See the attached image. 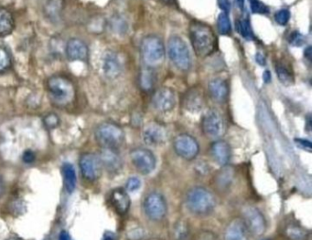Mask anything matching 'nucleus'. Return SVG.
<instances>
[{
  "instance_id": "f257e3e1",
  "label": "nucleus",
  "mask_w": 312,
  "mask_h": 240,
  "mask_svg": "<svg viewBox=\"0 0 312 240\" xmlns=\"http://www.w3.org/2000/svg\"><path fill=\"white\" fill-rule=\"evenodd\" d=\"M190 38L193 50L200 58L209 56L216 49L217 40L211 27L201 22H192Z\"/></svg>"
},
{
  "instance_id": "f03ea898",
  "label": "nucleus",
  "mask_w": 312,
  "mask_h": 240,
  "mask_svg": "<svg viewBox=\"0 0 312 240\" xmlns=\"http://www.w3.org/2000/svg\"><path fill=\"white\" fill-rule=\"evenodd\" d=\"M186 205L190 212L196 216H206L213 212L216 199L211 191L201 186L193 187L186 196Z\"/></svg>"
},
{
  "instance_id": "7ed1b4c3",
  "label": "nucleus",
  "mask_w": 312,
  "mask_h": 240,
  "mask_svg": "<svg viewBox=\"0 0 312 240\" xmlns=\"http://www.w3.org/2000/svg\"><path fill=\"white\" fill-rule=\"evenodd\" d=\"M166 50L163 40L156 35H149L141 42L143 61L150 68H155L163 63Z\"/></svg>"
},
{
  "instance_id": "20e7f679",
  "label": "nucleus",
  "mask_w": 312,
  "mask_h": 240,
  "mask_svg": "<svg viewBox=\"0 0 312 240\" xmlns=\"http://www.w3.org/2000/svg\"><path fill=\"white\" fill-rule=\"evenodd\" d=\"M168 55L179 71H187L191 69L192 58L190 50L184 40L178 36H171L168 42Z\"/></svg>"
},
{
  "instance_id": "39448f33",
  "label": "nucleus",
  "mask_w": 312,
  "mask_h": 240,
  "mask_svg": "<svg viewBox=\"0 0 312 240\" xmlns=\"http://www.w3.org/2000/svg\"><path fill=\"white\" fill-rule=\"evenodd\" d=\"M95 138L103 148L115 150L125 141V133L120 126L114 123L104 122L96 128Z\"/></svg>"
},
{
  "instance_id": "423d86ee",
  "label": "nucleus",
  "mask_w": 312,
  "mask_h": 240,
  "mask_svg": "<svg viewBox=\"0 0 312 240\" xmlns=\"http://www.w3.org/2000/svg\"><path fill=\"white\" fill-rule=\"evenodd\" d=\"M47 90L51 100L58 104H66L74 97V87L68 79L53 76L47 80Z\"/></svg>"
},
{
  "instance_id": "0eeeda50",
  "label": "nucleus",
  "mask_w": 312,
  "mask_h": 240,
  "mask_svg": "<svg viewBox=\"0 0 312 240\" xmlns=\"http://www.w3.org/2000/svg\"><path fill=\"white\" fill-rule=\"evenodd\" d=\"M143 208L146 216L152 221H159L168 212L167 201L163 195L158 192H151L145 198Z\"/></svg>"
},
{
  "instance_id": "6e6552de",
  "label": "nucleus",
  "mask_w": 312,
  "mask_h": 240,
  "mask_svg": "<svg viewBox=\"0 0 312 240\" xmlns=\"http://www.w3.org/2000/svg\"><path fill=\"white\" fill-rule=\"evenodd\" d=\"M173 148L178 156L187 161L195 159L200 152V145L197 140L192 135L187 134H178L175 137Z\"/></svg>"
},
{
  "instance_id": "1a4fd4ad",
  "label": "nucleus",
  "mask_w": 312,
  "mask_h": 240,
  "mask_svg": "<svg viewBox=\"0 0 312 240\" xmlns=\"http://www.w3.org/2000/svg\"><path fill=\"white\" fill-rule=\"evenodd\" d=\"M130 157L135 169L141 175H149L156 168V156L149 149H134L130 153Z\"/></svg>"
},
{
  "instance_id": "9d476101",
  "label": "nucleus",
  "mask_w": 312,
  "mask_h": 240,
  "mask_svg": "<svg viewBox=\"0 0 312 240\" xmlns=\"http://www.w3.org/2000/svg\"><path fill=\"white\" fill-rule=\"evenodd\" d=\"M202 131L209 139H219L224 131V123L220 113L215 111L206 113L202 119Z\"/></svg>"
},
{
  "instance_id": "9b49d317",
  "label": "nucleus",
  "mask_w": 312,
  "mask_h": 240,
  "mask_svg": "<svg viewBox=\"0 0 312 240\" xmlns=\"http://www.w3.org/2000/svg\"><path fill=\"white\" fill-rule=\"evenodd\" d=\"M245 223L248 232L259 237L267 230V221L262 212L254 206H249L244 213Z\"/></svg>"
},
{
  "instance_id": "f8f14e48",
  "label": "nucleus",
  "mask_w": 312,
  "mask_h": 240,
  "mask_svg": "<svg viewBox=\"0 0 312 240\" xmlns=\"http://www.w3.org/2000/svg\"><path fill=\"white\" fill-rule=\"evenodd\" d=\"M142 139L148 146L157 147L167 140V131L161 124L152 121L143 129Z\"/></svg>"
},
{
  "instance_id": "ddd939ff",
  "label": "nucleus",
  "mask_w": 312,
  "mask_h": 240,
  "mask_svg": "<svg viewBox=\"0 0 312 240\" xmlns=\"http://www.w3.org/2000/svg\"><path fill=\"white\" fill-rule=\"evenodd\" d=\"M153 107L159 113H168L176 105V95L173 90L163 87L156 91L152 99Z\"/></svg>"
},
{
  "instance_id": "4468645a",
  "label": "nucleus",
  "mask_w": 312,
  "mask_h": 240,
  "mask_svg": "<svg viewBox=\"0 0 312 240\" xmlns=\"http://www.w3.org/2000/svg\"><path fill=\"white\" fill-rule=\"evenodd\" d=\"M80 167L84 177L89 181H94L101 176L102 163L99 156L85 154L80 159Z\"/></svg>"
},
{
  "instance_id": "2eb2a0df",
  "label": "nucleus",
  "mask_w": 312,
  "mask_h": 240,
  "mask_svg": "<svg viewBox=\"0 0 312 240\" xmlns=\"http://www.w3.org/2000/svg\"><path fill=\"white\" fill-rule=\"evenodd\" d=\"M66 55L72 61H85L88 58V47L79 39H71L66 44Z\"/></svg>"
},
{
  "instance_id": "dca6fc26",
  "label": "nucleus",
  "mask_w": 312,
  "mask_h": 240,
  "mask_svg": "<svg viewBox=\"0 0 312 240\" xmlns=\"http://www.w3.org/2000/svg\"><path fill=\"white\" fill-rule=\"evenodd\" d=\"M224 240H249L248 229L245 221L241 219H234L227 225Z\"/></svg>"
},
{
  "instance_id": "f3484780",
  "label": "nucleus",
  "mask_w": 312,
  "mask_h": 240,
  "mask_svg": "<svg viewBox=\"0 0 312 240\" xmlns=\"http://www.w3.org/2000/svg\"><path fill=\"white\" fill-rule=\"evenodd\" d=\"M103 71L106 77L110 80L116 79L120 75L122 65L118 56L113 51H107L103 58Z\"/></svg>"
},
{
  "instance_id": "a211bd4d",
  "label": "nucleus",
  "mask_w": 312,
  "mask_h": 240,
  "mask_svg": "<svg viewBox=\"0 0 312 240\" xmlns=\"http://www.w3.org/2000/svg\"><path fill=\"white\" fill-rule=\"evenodd\" d=\"M211 153L214 161L221 166H225L231 159V147L229 143L223 140L214 141L211 147Z\"/></svg>"
},
{
  "instance_id": "6ab92c4d",
  "label": "nucleus",
  "mask_w": 312,
  "mask_h": 240,
  "mask_svg": "<svg viewBox=\"0 0 312 240\" xmlns=\"http://www.w3.org/2000/svg\"><path fill=\"white\" fill-rule=\"evenodd\" d=\"M99 158L102 166H105L106 169L109 172L116 173L122 168V160L115 150L104 148Z\"/></svg>"
},
{
  "instance_id": "aec40b11",
  "label": "nucleus",
  "mask_w": 312,
  "mask_h": 240,
  "mask_svg": "<svg viewBox=\"0 0 312 240\" xmlns=\"http://www.w3.org/2000/svg\"><path fill=\"white\" fill-rule=\"evenodd\" d=\"M111 202L117 212L124 215L128 212L130 207V198L128 193L122 188L113 191L111 195Z\"/></svg>"
},
{
  "instance_id": "412c9836",
  "label": "nucleus",
  "mask_w": 312,
  "mask_h": 240,
  "mask_svg": "<svg viewBox=\"0 0 312 240\" xmlns=\"http://www.w3.org/2000/svg\"><path fill=\"white\" fill-rule=\"evenodd\" d=\"M208 88H209V92H210L211 96L213 97V99L215 101L223 102L226 99L229 90H228L226 82L224 80H223L221 79L212 80L209 82Z\"/></svg>"
},
{
  "instance_id": "4be33fe9",
  "label": "nucleus",
  "mask_w": 312,
  "mask_h": 240,
  "mask_svg": "<svg viewBox=\"0 0 312 240\" xmlns=\"http://www.w3.org/2000/svg\"><path fill=\"white\" fill-rule=\"evenodd\" d=\"M14 28V18L10 11L5 7H0V38L10 35Z\"/></svg>"
},
{
  "instance_id": "5701e85b",
  "label": "nucleus",
  "mask_w": 312,
  "mask_h": 240,
  "mask_svg": "<svg viewBox=\"0 0 312 240\" xmlns=\"http://www.w3.org/2000/svg\"><path fill=\"white\" fill-rule=\"evenodd\" d=\"M64 184L68 193H72L76 186V173L73 165L69 162L64 163L63 167Z\"/></svg>"
},
{
  "instance_id": "b1692460",
  "label": "nucleus",
  "mask_w": 312,
  "mask_h": 240,
  "mask_svg": "<svg viewBox=\"0 0 312 240\" xmlns=\"http://www.w3.org/2000/svg\"><path fill=\"white\" fill-rule=\"evenodd\" d=\"M186 109L192 112L200 111L202 106V97L197 90H192L187 93L185 98Z\"/></svg>"
},
{
  "instance_id": "393cba45",
  "label": "nucleus",
  "mask_w": 312,
  "mask_h": 240,
  "mask_svg": "<svg viewBox=\"0 0 312 240\" xmlns=\"http://www.w3.org/2000/svg\"><path fill=\"white\" fill-rule=\"evenodd\" d=\"M63 6V0H48L44 6V14L50 20H57Z\"/></svg>"
},
{
  "instance_id": "a878e982",
  "label": "nucleus",
  "mask_w": 312,
  "mask_h": 240,
  "mask_svg": "<svg viewBox=\"0 0 312 240\" xmlns=\"http://www.w3.org/2000/svg\"><path fill=\"white\" fill-rule=\"evenodd\" d=\"M286 237L290 240H306L309 233L302 226H298L296 223H290L285 228Z\"/></svg>"
},
{
  "instance_id": "bb28decb",
  "label": "nucleus",
  "mask_w": 312,
  "mask_h": 240,
  "mask_svg": "<svg viewBox=\"0 0 312 240\" xmlns=\"http://www.w3.org/2000/svg\"><path fill=\"white\" fill-rule=\"evenodd\" d=\"M234 177V169L225 165V166H223V168L221 170L219 174L217 175V177H216V183L217 184H216L219 187H221L222 189H225L232 184Z\"/></svg>"
},
{
  "instance_id": "cd10ccee",
  "label": "nucleus",
  "mask_w": 312,
  "mask_h": 240,
  "mask_svg": "<svg viewBox=\"0 0 312 240\" xmlns=\"http://www.w3.org/2000/svg\"><path fill=\"white\" fill-rule=\"evenodd\" d=\"M276 70H277V77L284 85L290 86L293 83L294 78L289 68H287L284 65H277Z\"/></svg>"
},
{
  "instance_id": "c85d7f7f",
  "label": "nucleus",
  "mask_w": 312,
  "mask_h": 240,
  "mask_svg": "<svg viewBox=\"0 0 312 240\" xmlns=\"http://www.w3.org/2000/svg\"><path fill=\"white\" fill-rule=\"evenodd\" d=\"M218 31L221 35H228L231 32V22L227 13H222L219 15L217 20Z\"/></svg>"
},
{
  "instance_id": "c756f323",
  "label": "nucleus",
  "mask_w": 312,
  "mask_h": 240,
  "mask_svg": "<svg viewBox=\"0 0 312 240\" xmlns=\"http://www.w3.org/2000/svg\"><path fill=\"white\" fill-rule=\"evenodd\" d=\"M154 84V77L149 70L142 71L140 75V86L144 91H149Z\"/></svg>"
},
{
  "instance_id": "7c9ffc66",
  "label": "nucleus",
  "mask_w": 312,
  "mask_h": 240,
  "mask_svg": "<svg viewBox=\"0 0 312 240\" xmlns=\"http://www.w3.org/2000/svg\"><path fill=\"white\" fill-rule=\"evenodd\" d=\"M237 31L240 32V34L245 39H247V40L253 39L252 29L247 20H239L237 21Z\"/></svg>"
},
{
  "instance_id": "2f4dec72",
  "label": "nucleus",
  "mask_w": 312,
  "mask_h": 240,
  "mask_svg": "<svg viewBox=\"0 0 312 240\" xmlns=\"http://www.w3.org/2000/svg\"><path fill=\"white\" fill-rule=\"evenodd\" d=\"M249 2H250L251 9H252L254 14H269V8L260 0H249Z\"/></svg>"
},
{
  "instance_id": "473e14b6",
  "label": "nucleus",
  "mask_w": 312,
  "mask_h": 240,
  "mask_svg": "<svg viewBox=\"0 0 312 240\" xmlns=\"http://www.w3.org/2000/svg\"><path fill=\"white\" fill-rule=\"evenodd\" d=\"M290 19V12L288 9H280L275 14V20L277 24L285 26L287 25Z\"/></svg>"
},
{
  "instance_id": "72a5a7b5",
  "label": "nucleus",
  "mask_w": 312,
  "mask_h": 240,
  "mask_svg": "<svg viewBox=\"0 0 312 240\" xmlns=\"http://www.w3.org/2000/svg\"><path fill=\"white\" fill-rule=\"evenodd\" d=\"M10 58L6 50L0 48V73L7 71L10 66Z\"/></svg>"
},
{
  "instance_id": "f704fd0d",
  "label": "nucleus",
  "mask_w": 312,
  "mask_h": 240,
  "mask_svg": "<svg viewBox=\"0 0 312 240\" xmlns=\"http://www.w3.org/2000/svg\"><path fill=\"white\" fill-rule=\"evenodd\" d=\"M59 123H60V120H59L56 114H54V113L48 114L44 118V124L46 125V127L49 128V129H54L59 125Z\"/></svg>"
},
{
  "instance_id": "c9c22d12",
  "label": "nucleus",
  "mask_w": 312,
  "mask_h": 240,
  "mask_svg": "<svg viewBox=\"0 0 312 240\" xmlns=\"http://www.w3.org/2000/svg\"><path fill=\"white\" fill-rule=\"evenodd\" d=\"M141 186V180L138 177H133L128 178L126 184V188L129 192H134V191L139 189Z\"/></svg>"
},
{
  "instance_id": "e433bc0d",
  "label": "nucleus",
  "mask_w": 312,
  "mask_h": 240,
  "mask_svg": "<svg viewBox=\"0 0 312 240\" xmlns=\"http://www.w3.org/2000/svg\"><path fill=\"white\" fill-rule=\"evenodd\" d=\"M304 42V39L303 36L300 33H298V31H294L293 33H291L290 37V43L294 45V46H301Z\"/></svg>"
},
{
  "instance_id": "4c0bfd02",
  "label": "nucleus",
  "mask_w": 312,
  "mask_h": 240,
  "mask_svg": "<svg viewBox=\"0 0 312 240\" xmlns=\"http://www.w3.org/2000/svg\"><path fill=\"white\" fill-rule=\"evenodd\" d=\"M112 27H113V30L118 31V32H123V30L127 29V24L123 20L118 18V19L113 20Z\"/></svg>"
},
{
  "instance_id": "58836bf2",
  "label": "nucleus",
  "mask_w": 312,
  "mask_h": 240,
  "mask_svg": "<svg viewBox=\"0 0 312 240\" xmlns=\"http://www.w3.org/2000/svg\"><path fill=\"white\" fill-rule=\"evenodd\" d=\"M197 240H217V238L211 231H202L199 234Z\"/></svg>"
},
{
  "instance_id": "ea45409f",
  "label": "nucleus",
  "mask_w": 312,
  "mask_h": 240,
  "mask_svg": "<svg viewBox=\"0 0 312 240\" xmlns=\"http://www.w3.org/2000/svg\"><path fill=\"white\" fill-rule=\"evenodd\" d=\"M295 141H296L297 144L300 148L306 150V151H309V152L312 151V147L311 141H307V140H304V139H296Z\"/></svg>"
},
{
  "instance_id": "a19ab883",
  "label": "nucleus",
  "mask_w": 312,
  "mask_h": 240,
  "mask_svg": "<svg viewBox=\"0 0 312 240\" xmlns=\"http://www.w3.org/2000/svg\"><path fill=\"white\" fill-rule=\"evenodd\" d=\"M22 159H23V161L26 162V163H30V162H33L35 161V155H34L33 152L28 150V151H26V152L23 154Z\"/></svg>"
},
{
  "instance_id": "79ce46f5",
  "label": "nucleus",
  "mask_w": 312,
  "mask_h": 240,
  "mask_svg": "<svg viewBox=\"0 0 312 240\" xmlns=\"http://www.w3.org/2000/svg\"><path fill=\"white\" fill-rule=\"evenodd\" d=\"M217 1H218L219 7L224 13H228L230 11L231 5H230V1L229 0H217Z\"/></svg>"
},
{
  "instance_id": "37998d69",
  "label": "nucleus",
  "mask_w": 312,
  "mask_h": 240,
  "mask_svg": "<svg viewBox=\"0 0 312 240\" xmlns=\"http://www.w3.org/2000/svg\"><path fill=\"white\" fill-rule=\"evenodd\" d=\"M255 60H256V61L259 63V65H265L266 64V60H265V58L263 56L261 53H257L256 54V57H255Z\"/></svg>"
},
{
  "instance_id": "c03bdc74",
  "label": "nucleus",
  "mask_w": 312,
  "mask_h": 240,
  "mask_svg": "<svg viewBox=\"0 0 312 240\" xmlns=\"http://www.w3.org/2000/svg\"><path fill=\"white\" fill-rule=\"evenodd\" d=\"M263 79L266 83H268L271 81V73L269 71H265V72L263 73Z\"/></svg>"
},
{
  "instance_id": "a18cd8bd",
  "label": "nucleus",
  "mask_w": 312,
  "mask_h": 240,
  "mask_svg": "<svg viewBox=\"0 0 312 240\" xmlns=\"http://www.w3.org/2000/svg\"><path fill=\"white\" fill-rule=\"evenodd\" d=\"M59 240H70V238H69V234L67 233L66 231H63L62 233L60 234Z\"/></svg>"
},
{
  "instance_id": "49530a36",
  "label": "nucleus",
  "mask_w": 312,
  "mask_h": 240,
  "mask_svg": "<svg viewBox=\"0 0 312 240\" xmlns=\"http://www.w3.org/2000/svg\"><path fill=\"white\" fill-rule=\"evenodd\" d=\"M304 53H305L306 58L309 59V60H311V58H312V48L309 47V48L305 50Z\"/></svg>"
},
{
  "instance_id": "de8ad7c7",
  "label": "nucleus",
  "mask_w": 312,
  "mask_h": 240,
  "mask_svg": "<svg viewBox=\"0 0 312 240\" xmlns=\"http://www.w3.org/2000/svg\"><path fill=\"white\" fill-rule=\"evenodd\" d=\"M103 240H114V236L112 233H107L105 235Z\"/></svg>"
},
{
  "instance_id": "09e8293b",
  "label": "nucleus",
  "mask_w": 312,
  "mask_h": 240,
  "mask_svg": "<svg viewBox=\"0 0 312 240\" xmlns=\"http://www.w3.org/2000/svg\"><path fill=\"white\" fill-rule=\"evenodd\" d=\"M245 0H236V3L238 5V7H240L241 9H243L244 7H245Z\"/></svg>"
},
{
  "instance_id": "8fccbe9b",
  "label": "nucleus",
  "mask_w": 312,
  "mask_h": 240,
  "mask_svg": "<svg viewBox=\"0 0 312 240\" xmlns=\"http://www.w3.org/2000/svg\"><path fill=\"white\" fill-rule=\"evenodd\" d=\"M3 193H4V184L2 179L0 178V197L3 195Z\"/></svg>"
},
{
  "instance_id": "3c124183",
  "label": "nucleus",
  "mask_w": 312,
  "mask_h": 240,
  "mask_svg": "<svg viewBox=\"0 0 312 240\" xmlns=\"http://www.w3.org/2000/svg\"><path fill=\"white\" fill-rule=\"evenodd\" d=\"M164 1L165 3H168V4H170V3H172L173 2V0H162Z\"/></svg>"
},
{
  "instance_id": "603ef678",
  "label": "nucleus",
  "mask_w": 312,
  "mask_h": 240,
  "mask_svg": "<svg viewBox=\"0 0 312 240\" xmlns=\"http://www.w3.org/2000/svg\"><path fill=\"white\" fill-rule=\"evenodd\" d=\"M267 240V239H266V240Z\"/></svg>"
},
{
  "instance_id": "864d4df0",
  "label": "nucleus",
  "mask_w": 312,
  "mask_h": 240,
  "mask_svg": "<svg viewBox=\"0 0 312 240\" xmlns=\"http://www.w3.org/2000/svg\"></svg>"
}]
</instances>
